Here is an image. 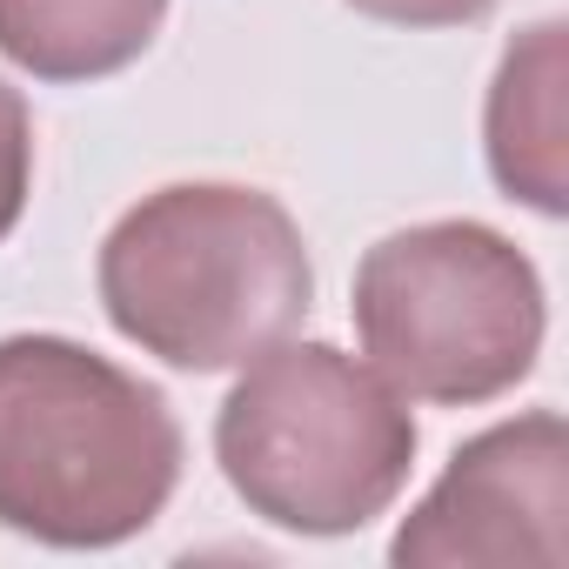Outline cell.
<instances>
[{
    "label": "cell",
    "instance_id": "ba28073f",
    "mask_svg": "<svg viewBox=\"0 0 569 569\" xmlns=\"http://www.w3.org/2000/svg\"><path fill=\"white\" fill-rule=\"evenodd\" d=\"M28 188H34V114H28L21 88L0 81V241L21 228Z\"/></svg>",
    "mask_w": 569,
    "mask_h": 569
},
{
    "label": "cell",
    "instance_id": "52a82bcc",
    "mask_svg": "<svg viewBox=\"0 0 569 569\" xmlns=\"http://www.w3.org/2000/svg\"><path fill=\"white\" fill-rule=\"evenodd\" d=\"M168 0H0V54L34 81H101L134 68Z\"/></svg>",
    "mask_w": 569,
    "mask_h": 569
},
{
    "label": "cell",
    "instance_id": "277c9868",
    "mask_svg": "<svg viewBox=\"0 0 569 569\" xmlns=\"http://www.w3.org/2000/svg\"><path fill=\"white\" fill-rule=\"evenodd\" d=\"M369 369L409 402L476 409L542 356V274L489 221H416L382 234L349 296Z\"/></svg>",
    "mask_w": 569,
    "mask_h": 569
},
{
    "label": "cell",
    "instance_id": "8992f818",
    "mask_svg": "<svg viewBox=\"0 0 569 569\" xmlns=\"http://www.w3.org/2000/svg\"><path fill=\"white\" fill-rule=\"evenodd\" d=\"M562 81H569V21H536L529 34H516L502 48V68L489 81V108H482V148H489V174L509 201H529L536 214H562L569 208V181H562Z\"/></svg>",
    "mask_w": 569,
    "mask_h": 569
},
{
    "label": "cell",
    "instance_id": "9c48e42d",
    "mask_svg": "<svg viewBox=\"0 0 569 569\" xmlns=\"http://www.w3.org/2000/svg\"><path fill=\"white\" fill-rule=\"evenodd\" d=\"M349 8L369 21H389V28H469L496 0H349Z\"/></svg>",
    "mask_w": 569,
    "mask_h": 569
},
{
    "label": "cell",
    "instance_id": "5b68a950",
    "mask_svg": "<svg viewBox=\"0 0 569 569\" xmlns=\"http://www.w3.org/2000/svg\"><path fill=\"white\" fill-rule=\"evenodd\" d=\"M569 436L556 409H529L469 436L436 489L402 516L389 562L402 569H562L569 556Z\"/></svg>",
    "mask_w": 569,
    "mask_h": 569
},
{
    "label": "cell",
    "instance_id": "3957f363",
    "mask_svg": "<svg viewBox=\"0 0 569 569\" xmlns=\"http://www.w3.org/2000/svg\"><path fill=\"white\" fill-rule=\"evenodd\" d=\"M409 396L336 342H268L214 416V462L248 516L296 536L369 529L416 469Z\"/></svg>",
    "mask_w": 569,
    "mask_h": 569
},
{
    "label": "cell",
    "instance_id": "7a4b0ae2",
    "mask_svg": "<svg viewBox=\"0 0 569 569\" xmlns=\"http://www.w3.org/2000/svg\"><path fill=\"white\" fill-rule=\"evenodd\" d=\"M181 482L168 396L68 336H0V529L48 549H114L161 522Z\"/></svg>",
    "mask_w": 569,
    "mask_h": 569
},
{
    "label": "cell",
    "instance_id": "6da1fadb",
    "mask_svg": "<svg viewBox=\"0 0 569 569\" xmlns=\"http://www.w3.org/2000/svg\"><path fill=\"white\" fill-rule=\"evenodd\" d=\"M101 309L141 356L214 376L281 342L316 302V261L268 188L174 181L141 194L101 241Z\"/></svg>",
    "mask_w": 569,
    "mask_h": 569
}]
</instances>
